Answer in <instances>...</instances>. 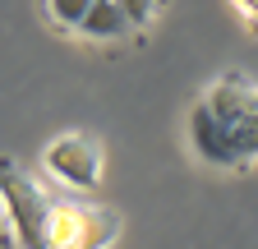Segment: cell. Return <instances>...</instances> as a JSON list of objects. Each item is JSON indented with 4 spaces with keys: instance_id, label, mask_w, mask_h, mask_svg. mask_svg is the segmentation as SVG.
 <instances>
[{
    "instance_id": "cell-1",
    "label": "cell",
    "mask_w": 258,
    "mask_h": 249,
    "mask_svg": "<svg viewBox=\"0 0 258 249\" xmlns=\"http://www.w3.org/2000/svg\"><path fill=\"white\" fill-rule=\"evenodd\" d=\"M184 143L194 162L226 175L258 166V79L244 70H221L184 115Z\"/></svg>"
},
{
    "instance_id": "cell-2",
    "label": "cell",
    "mask_w": 258,
    "mask_h": 249,
    "mask_svg": "<svg viewBox=\"0 0 258 249\" xmlns=\"http://www.w3.org/2000/svg\"><path fill=\"white\" fill-rule=\"evenodd\" d=\"M55 203H60V190L42 171L32 175L23 162L0 157V231H5V249H46Z\"/></svg>"
},
{
    "instance_id": "cell-3",
    "label": "cell",
    "mask_w": 258,
    "mask_h": 249,
    "mask_svg": "<svg viewBox=\"0 0 258 249\" xmlns=\"http://www.w3.org/2000/svg\"><path fill=\"white\" fill-rule=\"evenodd\" d=\"M102 166H106L102 139L83 134V130L55 134L42 148V175L55 184V190H64V194H92L97 180H102Z\"/></svg>"
},
{
    "instance_id": "cell-4",
    "label": "cell",
    "mask_w": 258,
    "mask_h": 249,
    "mask_svg": "<svg viewBox=\"0 0 258 249\" xmlns=\"http://www.w3.org/2000/svg\"><path fill=\"white\" fill-rule=\"evenodd\" d=\"M120 231H124V222H120L115 208L60 190L55 222H51V244L46 249H111L120 240Z\"/></svg>"
},
{
    "instance_id": "cell-5",
    "label": "cell",
    "mask_w": 258,
    "mask_h": 249,
    "mask_svg": "<svg viewBox=\"0 0 258 249\" xmlns=\"http://www.w3.org/2000/svg\"><path fill=\"white\" fill-rule=\"evenodd\" d=\"M129 33H139V28L129 23V14L115 5V0H92V10L79 23V37H88V42H120Z\"/></svg>"
},
{
    "instance_id": "cell-6",
    "label": "cell",
    "mask_w": 258,
    "mask_h": 249,
    "mask_svg": "<svg viewBox=\"0 0 258 249\" xmlns=\"http://www.w3.org/2000/svg\"><path fill=\"white\" fill-rule=\"evenodd\" d=\"M42 10H46V23L51 28H60V33H79V23L92 10V0H42Z\"/></svg>"
},
{
    "instance_id": "cell-7",
    "label": "cell",
    "mask_w": 258,
    "mask_h": 249,
    "mask_svg": "<svg viewBox=\"0 0 258 249\" xmlns=\"http://www.w3.org/2000/svg\"><path fill=\"white\" fill-rule=\"evenodd\" d=\"M115 5H120V10L129 14V23L143 33V28L157 23V14H161V5H166V0H115Z\"/></svg>"
},
{
    "instance_id": "cell-8",
    "label": "cell",
    "mask_w": 258,
    "mask_h": 249,
    "mask_svg": "<svg viewBox=\"0 0 258 249\" xmlns=\"http://www.w3.org/2000/svg\"><path fill=\"white\" fill-rule=\"evenodd\" d=\"M231 10L244 19V28H249L253 37H258V0H231Z\"/></svg>"
}]
</instances>
